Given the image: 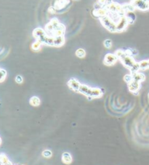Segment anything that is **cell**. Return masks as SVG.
<instances>
[{
  "label": "cell",
  "mask_w": 149,
  "mask_h": 165,
  "mask_svg": "<svg viewBox=\"0 0 149 165\" xmlns=\"http://www.w3.org/2000/svg\"><path fill=\"white\" fill-rule=\"evenodd\" d=\"M1 143H2V139L0 138V145H1Z\"/></svg>",
  "instance_id": "36"
},
{
  "label": "cell",
  "mask_w": 149,
  "mask_h": 165,
  "mask_svg": "<svg viewBox=\"0 0 149 165\" xmlns=\"http://www.w3.org/2000/svg\"><path fill=\"white\" fill-rule=\"evenodd\" d=\"M90 89H91V87L87 86V85L81 84L80 87H79V92L82 93V94L84 95L85 96L88 97L89 94H90Z\"/></svg>",
  "instance_id": "19"
},
{
  "label": "cell",
  "mask_w": 149,
  "mask_h": 165,
  "mask_svg": "<svg viewBox=\"0 0 149 165\" xmlns=\"http://www.w3.org/2000/svg\"><path fill=\"white\" fill-rule=\"evenodd\" d=\"M130 2L134 6L135 10L143 12L149 10V3L145 2L144 0H131Z\"/></svg>",
  "instance_id": "4"
},
{
  "label": "cell",
  "mask_w": 149,
  "mask_h": 165,
  "mask_svg": "<svg viewBox=\"0 0 149 165\" xmlns=\"http://www.w3.org/2000/svg\"><path fill=\"white\" fill-rule=\"evenodd\" d=\"M124 82H126V83L129 84L130 82H132V81L133 80L132 79V74L130 73V74H126V75L124 77Z\"/></svg>",
  "instance_id": "29"
},
{
  "label": "cell",
  "mask_w": 149,
  "mask_h": 165,
  "mask_svg": "<svg viewBox=\"0 0 149 165\" xmlns=\"http://www.w3.org/2000/svg\"><path fill=\"white\" fill-rule=\"evenodd\" d=\"M57 11H58V10L55 8L54 6H51L48 8V12H49V13H50V14H55V13H57Z\"/></svg>",
  "instance_id": "33"
},
{
  "label": "cell",
  "mask_w": 149,
  "mask_h": 165,
  "mask_svg": "<svg viewBox=\"0 0 149 165\" xmlns=\"http://www.w3.org/2000/svg\"><path fill=\"white\" fill-rule=\"evenodd\" d=\"M127 87H128V90L130 92L134 95H138L141 88V83L132 80L130 83L127 84Z\"/></svg>",
  "instance_id": "7"
},
{
  "label": "cell",
  "mask_w": 149,
  "mask_h": 165,
  "mask_svg": "<svg viewBox=\"0 0 149 165\" xmlns=\"http://www.w3.org/2000/svg\"><path fill=\"white\" fill-rule=\"evenodd\" d=\"M129 23L125 15L121 16L116 22V33H122L127 30Z\"/></svg>",
  "instance_id": "5"
},
{
  "label": "cell",
  "mask_w": 149,
  "mask_h": 165,
  "mask_svg": "<svg viewBox=\"0 0 149 165\" xmlns=\"http://www.w3.org/2000/svg\"><path fill=\"white\" fill-rule=\"evenodd\" d=\"M140 70V66H139V63L137 62L136 63H135L134 66H133L132 68H131V69H130V71L131 74H133V73H135V72H138V71H139Z\"/></svg>",
  "instance_id": "27"
},
{
  "label": "cell",
  "mask_w": 149,
  "mask_h": 165,
  "mask_svg": "<svg viewBox=\"0 0 149 165\" xmlns=\"http://www.w3.org/2000/svg\"><path fill=\"white\" fill-rule=\"evenodd\" d=\"M108 0H98V5H100V7H104L105 5H106V2H107Z\"/></svg>",
  "instance_id": "34"
},
{
  "label": "cell",
  "mask_w": 149,
  "mask_h": 165,
  "mask_svg": "<svg viewBox=\"0 0 149 165\" xmlns=\"http://www.w3.org/2000/svg\"><path fill=\"white\" fill-rule=\"evenodd\" d=\"M138 63H139L140 70L145 71L149 69V59L143 60V61H140Z\"/></svg>",
  "instance_id": "23"
},
{
  "label": "cell",
  "mask_w": 149,
  "mask_h": 165,
  "mask_svg": "<svg viewBox=\"0 0 149 165\" xmlns=\"http://www.w3.org/2000/svg\"><path fill=\"white\" fill-rule=\"evenodd\" d=\"M103 45L107 49H110L112 47V41L111 39H106V40L103 42Z\"/></svg>",
  "instance_id": "30"
},
{
  "label": "cell",
  "mask_w": 149,
  "mask_h": 165,
  "mask_svg": "<svg viewBox=\"0 0 149 165\" xmlns=\"http://www.w3.org/2000/svg\"><path fill=\"white\" fill-rule=\"evenodd\" d=\"M15 80L16 83L21 84H22L23 82V78L22 76L18 75V76H16V77H15Z\"/></svg>",
  "instance_id": "32"
},
{
  "label": "cell",
  "mask_w": 149,
  "mask_h": 165,
  "mask_svg": "<svg viewBox=\"0 0 149 165\" xmlns=\"http://www.w3.org/2000/svg\"><path fill=\"white\" fill-rule=\"evenodd\" d=\"M29 103H30L31 106L37 107V106H39L40 105L41 100L39 97L33 96L30 98V100H29Z\"/></svg>",
  "instance_id": "22"
},
{
  "label": "cell",
  "mask_w": 149,
  "mask_h": 165,
  "mask_svg": "<svg viewBox=\"0 0 149 165\" xmlns=\"http://www.w3.org/2000/svg\"><path fill=\"white\" fill-rule=\"evenodd\" d=\"M124 15L128 21L129 24H133L136 21V15L134 12H127V13H125Z\"/></svg>",
  "instance_id": "16"
},
{
  "label": "cell",
  "mask_w": 149,
  "mask_h": 165,
  "mask_svg": "<svg viewBox=\"0 0 149 165\" xmlns=\"http://www.w3.org/2000/svg\"><path fill=\"white\" fill-rule=\"evenodd\" d=\"M108 11L106 7H100V8L93 10L92 15L99 19V18L106 16V15H108Z\"/></svg>",
  "instance_id": "9"
},
{
  "label": "cell",
  "mask_w": 149,
  "mask_h": 165,
  "mask_svg": "<svg viewBox=\"0 0 149 165\" xmlns=\"http://www.w3.org/2000/svg\"><path fill=\"white\" fill-rule=\"evenodd\" d=\"M0 163L2 165H13L12 162L9 160L8 157L5 154H0Z\"/></svg>",
  "instance_id": "20"
},
{
  "label": "cell",
  "mask_w": 149,
  "mask_h": 165,
  "mask_svg": "<svg viewBox=\"0 0 149 165\" xmlns=\"http://www.w3.org/2000/svg\"><path fill=\"white\" fill-rule=\"evenodd\" d=\"M65 32H66V26L63 23H60L59 25L57 26L54 30V32L53 33V35L54 37H64Z\"/></svg>",
  "instance_id": "12"
},
{
  "label": "cell",
  "mask_w": 149,
  "mask_h": 165,
  "mask_svg": "<svg viewBox=\"0 0 149 165\" xmlns=\"http://www.w3.org/2000/svg\"><path fill=\"white\" fill-rule=\"evenodd\" d=\"M76 56L79 58H84L86 56V51L83 48H79L75 53Z\"/></svg>",
  "instance_id": "24"
},
{
  "label": "cell",
  "mask_w": 149,
  "mask_h": 165,
  "mask_svg": "<svg viewBox=\"0 0 149 165\" xmlns=\"http://www.w3.org/2000/svg\"><path fill=\"white\" fill-rule=\"evenodd\" d=\"M64 44H65V37H55L54 47H61L63 46Z\"/></svg>",
  "instance_id": "18"
},
{
  "label": "cell",
  "mask_w": 149,
  "mask_h": 165,
  "mask_svg": "<svg viewBox=\"0 0 149 165\" xmlns=\"http://www.w3.org/2000/svg\"><path fill=\"white\" fill-rule=\"evenodd\" d=\"M132 74V79L134 81L141 83L146 80V76L143 73H140L139 71H138V72L133 73Z\"/></svg>",
  "instance_id": "15"
},
{
  "label": "cell",
  "mask_w": 149,
  "mask_h": 165,
  "mask_svg": "<svg viewBox=\"0 0 149 165\" xmlns=\"http://www.w3.org/2000/svg\"><path fill=\"white\" fill-rule=\"evenodd\" d=\"M32 34L33 37H34V38L36 40L39 41L42 39L44 37H45L47 34L46 33L45 29H42V28H36V29H34V30L33 31Z\"/></svg>",
  "instance_id": "11"
},
{
  "label": "cell",
  "mask_w": 149,
  "mask_h": 165,
  "mask_svg": "<svg viewBox=\"0 0 149 165\" xmlns=\"http://www.w3.org/2000/svg\"><path fill=\"white\" fill-rule=\"evenodd\" d=\"M114 54L116 55L118 60L121 61L123 66L130 70L133 66L136 63V61L132 56H129L124 53V51L122 50H117Z\"/></svg>",
  "instance_id": "1"
},
{
  "label": "cell",
  "mask_w": 149,
  "mask_h": 165,
  "mask_svg": "<svg viewBox=\"0 0 149 165\" xmlns=\"http://www.w3.org/2000/svg\"><path fill=\"white\" fill-rule=\"evenodd\" d=\"M122 9H123V10L125 12V13H127V12L135 11V8L134 7V6L130 3V2H129V3L122 4Z\"/></svg>",
  "instance_id": "21"
},
{
  "label": "cell",
  "mask_w": 149,
  "mask_h": 165,
  "mask_svg": "<svg viewBox=\"0 0 149 165\" xmlns=\"http://www.w3.org/2000/svg\"><path fill=\"white\" fill-rule=\"evenodd\" d=\"M0 70H1V69H0Z\"/></svg>",
  "instance_id": "38"
},
{
  "label": "cell",
  "mask_w": 149,
  "mask_h": 165,
  "mask_svg": "<svg viewBox=\"0 0 149 165\" xmlns=\"http://www.w3.org/2000/svg\"><path fill=\"white\" fill-rule=\"evenodd\" d=\"M62 162L66 164H70L72 162V156L69 153H63L62 154Z\"/></svg>",
  "instance_id": "17"
},
{
  "label": "cell",
  "mask_w": 149,
  "mask_h": 165,
  "mask_svg": "<svg viewBox=\"0 0 149 165\" xmlns=\"http://www.w3.org/2000/svg\"><path fill=\"white\" fill-rule=\"evenodd\" d=\"M69 3V0H56L55 2L54 5L55 8L57 10H61L64 8Z\"/></svg>",
  "instance_id": "14"
},
{
  "label": "cell",
  "mask_w": 149,
  "mask_h": 165,
  "mask_svg": "<svg viewBox=\"0 0 149 165\" xmlns=\"http://www.w3.org/2000/svg\"><path fill=\"white\" fill-rule=\"evenodd\" d=\"M117 61H118V58H117L115 54H113V53H107L104 57L103 63H104L106 66H114L116 63Z\"/></svg>",
  "instance_id": "6"
},
{
  "label": "cell",
  "mask_w": 149,
  "mask_h": 165,
  "mask_svg": "<svg viewBox=\"0 0 149 165\" xmlns=\"http://www.w3.org/2000/svg\"><path fill=\"white\" fill-rule=\"evenodd\" d=\"M54 40H55V37L51 35H48L47 34L45 37H44L42 39L39 40L42 45H48V46H53L54 47Z\"/></svg>",
  "instance_id": "13"
},
{
  "label": "cell",
  "mask_w": 149,
  "mask_h": 165,
  "mask_svg": "<svg viewBox=\"0 0 149 165\" xmlns=\"http://www.w3.org/2000/svg\"><path fill=\"white\" fill-rule=\"evenodd\" d=\"M145 2H148V3H149V0H144Z\"/></svg>",
  "instance_id": "35"
},
{
  "label": "cell",
  "mask_w": 149,
  "mask_h": 165,
  "mask_svg": "<svg viewBox=\"0 0 149 165\" xmlns=\"http://www.w3.org/2000/svg\"><path fill=\"white\" fill-rule=\"evenodd\" d=\"M52 155H53V153H52V151H50V150H45V151H44L43 152H42V156H43L44 157H45V158H50V157L52 156Z\"/></svg>",
  "instance_id": "31"
},
{
  "label": "cell",
  "mask_w": 149,
  "mask_h": 165,
  "mask_svg": "<svg viewBox=\"0 0 149 165\" xmlns=\"http://www.w3.org/2000/svg\"><path fill=\"white\" fill-rule=\"evenodd\" d=\"M42 45V44L39 41L37 40L32 44V45H31V48H32V50H34V51H38V50H40Z\"/></svg>",
  "instance_id": "25"
},
{
  "label": "cell",
  "mask_w": 149,
  "mask_h": 165,
  "mask_svg": "<svg viewBox=\"0 0 149 165\" xmlns=\"http://www.w3.org/2000/svg\"><path fill=\"white\" fill-rule=\"evenodd\" d=\"M67 84L68 86H69V88L71 90L75 92H79V89L82 84H81L79 81L77 80L76 79L71 78L69 80V82H67Z\"/></svg>",
  "instance_id": "10"
},
{
  "label": "cell",
  "mask_w": 149,
  "mask_h": 165,
  "mask_svg": "<svg viewBox=\"0 0 149 165\" xmlns=\"http://www.w3.org/2000/svg\"><path fill=\"white\" fill-rule=\"evenodd\" d=\"M104 7H106L108 11V14L117 15L119 16H123L125 15V12L122 9V5L118 2H112L111 4L106 5Z\"/></svg>",
  "instance_id": "3"
},
{
  "label": "cell",
  "mask_w": 149,
  "mask_h": 165,
  "mask_svg": "<svg viewBox=\"0 0 149 165\" xmlns=\"http://www.w3.org/2000/svg\"><path fill=\"white\" fill-rule=\"evenodd\" d=\"M99 21L101 25L109 32L116 33V23L109 15L99 18Z\"/></svg>",
  "instance_id": "2"
},
{
  "label": "cell",
  "mask_w": 149,
  "mask_h": 165,
  "mask_svg": "<svg viewBox=\"0 0 149 165\" xmlns=\"http://www.w3.org/2000/svg\"><path fill=\"white\" fill-rule=\"evenodd\" d=\"M103 94H104V91L102 89L98 88V87H91L90 94H89L87 98H89L90 99L99 98L103 96Z\"/></svg>",
  "instance_id": "8"
},
{
  "label": "cell",
  "mask_w": 149,
  "mask_h": 165,
  "mask_svg": "<svg viewBox=\"0 0 149 165\" xmlns=\"http://www.w3.org/2000/svg\"><path fill=\"white\" fill-rule=\"evenodd\" d=\"M7 75V71L5 69H1V70H0V83H2L5 80Z\"/></svg>",
  "instance_id": "26"
},
{
  "label": "cell",
  "mask_w": 149,
  "mask_h": 165,
  "mask_svg": "<svg viewBox=\"0 0 149 165\" xmlns=\"http://www.w3.org/2000/svg\"><path fill=\"white\" fill-rule=\"evenodd\" d=\"M148 96H149V94H148Z\"/></svg>",
  "instance_id": "37"
},
{
  "label": "cell",
  "mask_w": 149,
  "mask_h": 165,
  "mask_svg": "<svg viewBox=\"0 0 149 165\" xmlns=\"http://www.w3.org/2000/svg\"><path fill=\"white\" fill-rule=\"evenodd\" d=\"M50 23L52 25V26H53V27L55 29V28L57 27V26L59 25L60 22L59 21H58V19L57 18H53L50 21Z\"/></svg>",
  "instance_id": "28"
}]
</instances>
